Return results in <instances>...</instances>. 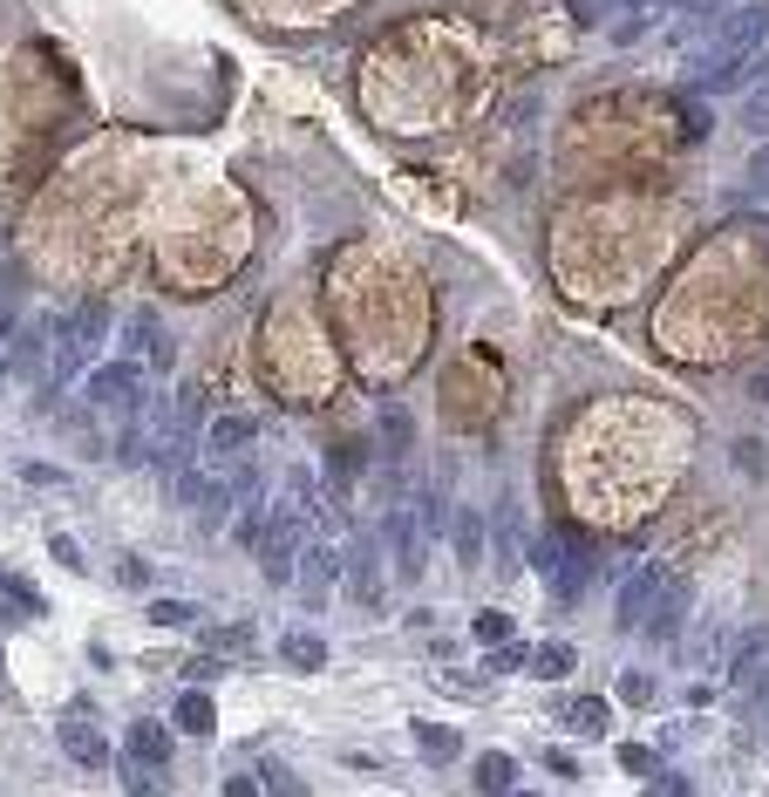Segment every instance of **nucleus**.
<instances>
[{
  "label": "nucleus",
  "mask_w": 769,
  "mask_h": 797,
  "mask_svg": "<svg viewBox=\"0 0 769 797\" xmlns=\"http://www.w3.org/2000/svg\"><path fill=\"white\" fill-rule=\"evenodd\" d=\"M756 49H769V0H743V8L715 14L708 62H722V55H756Z\"/></svg>",
  "instance_id": "nucleus-1"
},
{
  "label": "nucleus",
  "mask_w": 769,
  "mask_h": 797,
  "mask_svg": "<svg viewBox=\"0 0 769 797\" xmlns=\"http://www.w3.org/2000/svg\"><path fill=\"white\" fill-rule=\"evenodd\" d=\"M89 403L130 416V410L143 403V369L130 362V354H124V362H96V369H89Z\"/></svg>",
  "instance_id": "nucleus-2"
},
{
  "label": "nucleus",
  "mask_w": 769,
  "mask_h": 797,
  "mask_svg": "<svg viewBox=\"0 0 769 797\" xmlns=\"http://www.w3.org/2000/svg\"><path fill=\"white\" fill-rule=\"evenodd\" d=\"M253 545H259V573H266L273 586H287V580H293V566H300V532H293V518L279 511L273 525H259V539H253Z\"/></svg>",
  "instance_id": "nucleus-3"
},
{
  "label": "nucleus",
  "mask_w": 769,
  "mask_h": 797,
  "mask_svg": "<svg viewBox=\"0 0 769 797\" xmlns=\"http://www.w3.org/2000/svg\"><path fill=\"white\" fill-rule=\"evenodd\" d=\"M293 580H300V607H328V586L341 580V552L334 545H300Z\"/></svg>",
  "instance_id": "nucleus-4"
},
{
  "label": "nucleus",
  "mask_w": 769,
  "mask_h": 797,
  "mask_svg": "<svg viewBox=\"0 0 769 797\" xmlns=\"http://www.w3.org/2000/svg\"><path fill=\"white\" fill-rule=\"evenodd\" d=\"M661 593H667V573H661V566H640V573L627 580V593H620V627H627V634H640Z\"/></svg>",
  "instance_id": "nucleus-5"
},
{
  "label": "nucleus",
  "mask_w": 769,
  "mask_h": 797,
  "mask_svg": "<svg viewBox=\"0 0 769 797\" xmlns=\"http://www.w3.org/2000/svg\"><path fill=\"white\" fill-rule=\"evenodd\" d=\"M62 750H68L83 771L116 764V756H109V736H96V730H89V715H83V709H68V715H62Z\"/></svg>",
  "instance_id": "nucleus-6"
},
{
  "label": "nucleus",
  "mask_w": 769,
  "mask_h": 797,
  "mask_svg": "<svg viewBox=\"0 0 769 797\" xmlns=\"http://www.w3.org/2000/svg\"><path fill=\"white\" fill-rule=\"evenodd\" d=\"M388 545H395V573H402V580H423L429 552H423V525H416L409 511H395V518H388Z\"/></svg>",
  "instance_id": "nucleus-7"
},
{
  "label": "nucleus",
  "mask_w": 769,
  "mask_h": 797,
  "mask_svg": "<svg viewBox=\"0 0 769 797\" xmlns=\"http://www.w3.org/2000/svg\"><path fill=\"white\" fill-rule=\"evenodd\" d=\"M232 504H238V491H232V477H205V470H197V498H191V511H197V525H205V532L232 525Z\"/></svg>",
  "instance_id": "nucleus-8"
},
{
  "label": "nucleus",
  "mask_w": 769,
  "mask_h": 797,
  "mask_svg": "<svg viewBox=\"0 0 769 797\" xmlns=\"http://www.w3.org/2000/svg\"><path fill=\"white\" fill-rule=\"evenodd\" d=\"M661 8H667V0H573L565 14H573L579 28H606V21H620V14H661Z\"/></svg>",
  "instance_id": "nucleus-9"
},
{
  "label": "nucleus",
  "mask_w": 769,
  "mask_h": 797,
  "mask_svg": "<svg viewBox=\"0 0 769 797\" xmlns=\"http://www.w3.org/2000/svg\"><path fill=\"white\" fill-rule=\"evenodd\" d=\"M375 593H382V580H375V539H354L348 545V601L375 607Z\"/></svg>",
  "instance_id": "nucleus-10"
},
{
  "label": "nucleus",
  "mask_w": 769,
  "mask_h": 797,
  "mask_svg": "<svg viewBox=\"0 0 769 797\" xmlns=\"http://www.w3.org/2000/svg\"><path fill=\"white\" fill-rule=\"evenodd\" d=\"M586 580H592V552H586V545H573V552H565V566L552 573V607H579Z\"/></svg>",
  "instance_id": "nucleus-11"
},
{
  "label": "nucleus",
  "mask_w": 769,
  "mask_h": 797,
  "mask_svg": "<svg viewBox=\"0 0 769 797\" xmlns=\"http://www.w3.org/2000/svg\"><path fill=\"white\" fill-rule=\"evenodd\" d=\"M681 620H687V593L667 580V593H661V601H654V614H647V641H674V634H681Z\"/></svg>",
  "instance_id": "nucleus-12"
},
{
  "label": "nucleus",
  "mask_w": 769,
  "mask_h": 797,
  "mask_svg": "<svg viewBox=\"0 0 769 797\" xmlns=\"http://www.w3.org/2000/svg\"><path fill=\"white\" fill-rule=\"evenodd\" d=\"M130 756L150 771H171V730L164 723H130Z\"/></svg>",
  "instance_id": "nucleus-13"
},
{
  "label": "nucleus",
  "mask_w": 769,
  "mask_h": 797,
  "mask_svg": "<svg viewBox=\"0 0 769 797\" xmlns=\"http://www.w3.org/2000/svg\"><path fill=\"white\" fill-rule=\"evenodd\" d=\"M178 730H184V736H212V730H218V702H212L205 689H184V695H178Z\"/></svg>",
  "instance_id": "nucleus-14"
},
{
  "label": "nucleus",
  "mask_w": 769,
  "mask_h": 797,
  "mask_svg": "<svg viewBox=\"0 0 769 797\" xmlns=\"http://www.w3.org/2000/svg\"><path fill=\"white\" fill-rule=\"evenodd\" d=\"M470 777H477V790H483V797H511V784H517V764H511L504 750H483Z\"/></svg>",
  "instance_id": "nucleus-15"
},
{
  "label": "nucleus",
  "mask_w": 769,
  "mask_h": 797,
  "mask_svg": "<svg viewBox=\"0 0 769 797\" xmlns=\"http://www.w3.org/2000/svg\"><path fill=\"white\" fill-rule=\"evenodd\" d=\"M246 436H253L246 416H218V423H205V457H212V464H218V457H238V450H246Z\"/></svg>",
  "instance_id": "nucleus-16"
},
{
  "label": "nucleus",
  "mask_w": 769,
  "mask_h": 797,
  "mask_svg": "<svg viewBox=\"0 0 769 797\" xmlns=\"http://www.w3.org/2000/svg\"><path fill=\"white\" fill-rule=\"evenodd\" d=\"M606 723H613V709H606L599 695H573V702H565V730H573V736H606Z\"/></svg>",
  "instance_id": "nucleus-17"
},
{
  "label": "nucleus",
  "mask_w": 769,
  "mask_h": 797,
  "mask_svg": "<svg viewBox=\"0 0 769 797\" xmlns=\"http://www.w3.org/2000/svg\"><path fill=\"white\" fill-rule=\"evenodd\" d=\"M279 655H287V668H300V674L328 668V641H320V634H307V627H293L287 641H279Z\"/></svg>",
  "instance_id": "nucleus-18"
},
{
  "label": "nucleus",
  "mask_w": 769,
  "mask_h": 797,
  "mask_svg": "<svg viewBox=\"0 0 769 797\" xmlns=\"http://www.w3.org/2000/svg\"><path fill=\"white\" fill-rule=\"evenodd\" d=\"M573 648H565V641H545V648H532V655H524V674H538V682H558V674H573Z\"/></svg>",
  "instance_id": "nucleus-19"
},
{
  "label": "nucleus",
  "mask_w": 769,
  "mask_h": 797,
  "mask_svg": "<svg viewBox=\"0 0 769 797\" xmlns=\"http://www.w3.org/2000/svg\"><path fill=\"white\" fill-rule=\"evenodd\" d=\"M769 655V627H749L743 641H736V661H728V674H736V682H756V661Z\"/></svg>",
  "instance_id": "nucleus-20"
},
{
  "label": "nucleus",
  "mask_w": 769,
  "mask_h": 797,
  "mask_svg": "<svg viewBox=\"0 0 769 797\" xmlns=\"http://www.w3.org/2000/svg\"><path fill=\"white\" fill-rule=\"evenodd\" d=\"M736 116H743V130H749V137H769V75L743 89V109H736Z\"/></svg>",
  "instance_id": "nucleus-21"
},
{
  "label": "nucleus",
  "mask_w": 769,
  "mask_h": 797,
  "mask_svg": "<svg viewBox=\"0 0 769 797\" xmlns=\"http://www.w3.org/2000/svg\"><path fill=\"white\" fill-rule=\"evenodd\" d=\"M457 560H463V566L483 560V518H477V511H457Z\"/></svg>",
  "instance_id": "nucleus-22"
},
{
  "label": "nucleus",
  "mask_w": 769,
  "mask_h": 797,
  "mask_svg": "<svg viewBox=\"0 0 769 797\" xmlns=\"http://www.w3.org/2000/svg\"><path fill=\"white\" fill-rule=\"evenodd\" d=\"M409 736H416L429 756H457V750H463V736H457V730H442V723H409Z\"/></svg>",
  "instance_id": "nucleus-23"
},
{
  "label": "nucleus",
  "mask_w": 769,
  "mask_h": 797,
  "mask_svg": "<svg viewBox=\"0 0 769 797\" xmlns=\"http://www.w3.org/2000/svg\"><path fill=\"white\" fill-rule=\"evenodd\" d=\"M259 784H266L273 797H307V777H293L287 764H259Z\"/></svg>",
  "instance_id": "nucleus-24"
},
{
  "label": "nucleus",
  "mask_w": 769,
  "mask_h": 797,
  "mask_svg": "<svg viewBox=\"0 0 769 797\" xmlns=\"http://www.w3.org/2000/svg\"><path fill=\"white\" fill-rule=\"evenodd\" d=\"M620 771H627V777H654V771H661V756L647 750V743H620Z\"/></svg>",
  "instance_id": "nucleus-25"
},
{
  "label": "nucleus",
  "mask_w": 769,
  "mask_h": 797,
  "mask_svg": "<svg viewBox=\"0 0 769 797\" xmlns=\"http://www.w3.org/2000/svg\"><path fill=\"white\" fill-rule=\"evenodd\" d=\"M157 777H164V771H150V764H137V756H130V764H124V790H130V797H157V790H164V784H157Z\"/></svg>",
  "instance_id": "nucleus-26"
},
{
  "label": "nucleus",
  "mask_w": 769,
  "mask_h": 797,
  "mask_svg": "<svg viewBox=\"0 0 769 797\" xmlns=\"http://www.w3.org/2000/svg\"><path fill=\"white\" fill-rule=\"evenodd\" d=\"M565 552H573V545H565V539H532V566L552 580L558 566H565Z\"/></svg>",
  "instance_id": "nucleus-27"
},
{
  "label": "nucleus",
  "mask_w": 769,
  "mask_h": 797,
  "mask_svg": "<svg viewBox=\"0 0 769 797\" xmlns=\"http://www.w3.org/2000/svg\"><path fill=\"white\" fill-rule=\"evenodd\" d=\"M143 614H150L157 627H184V620H197V607H191V601H150Z\"/></svg>",
  "instance_id": "nucleus-28"
},
{
  "label": "nucleus",
  "mask_w": 769,
  "mask_h": 797,
  "mask_svg": "<svg viewBox=\"0 0 769 797\" xmlns=\"http://www.w3.org/2000/svg\"><path fill=\"white\" fill-rule=\"evenodd\" d=\"M524 655H532V648H517V641H498L491 655H483V668H491V674H517V668H524Z\"/></svg>",
  "instance_id": "nucleus-29"
},
{
  "label": "nucleus",
  "mask_w": 769,
  "mask_h": 797,
  "mask_svg": "<svg viewBox=\"0 0 769 797\" xmlns=\"http://www.w3.org/2000/svg\"><path fill=\"white\" fill-rule=\"evenodd\" d=\"M382 429H388V436H382V450H388V457L409 450V416H402V410H388V416H382Z\"/></svg>",
  "instance_id": "nucleus-30"
},
{
  "label": "nucleus",
  "mask_w": 769,
  "mask_h": 797,
  "mask_svg": "<svg viewBox=\"0 0 769 797\" xmlns=\"http://www.w3.org/2000/svg\"><path fill=\"white\" fill-rule=\"evenodd\" d=\"M212 648H225V655H246V648H253V627H246V620L218 627V634H212Z\"/></svg>",
  "instance_id": "nucleus-31"
},
{
  "label": "nucleus",
  "mask_w": 769,
  "mask_h": 797,
  "mask_svg": "<svg viewBox=\"0 0 769 797\" xmlns=\"http://www.w3.org/2000/svg\"><path fill=\"white\" fill-rule=\"evenodd\" d=\"M477 641H483V648L511 641V614H477Z\"/></svg>",
  "instance_id": "nucleus-32"
},
{
  "label": "nucleus",
  "mask_w": 769,
  "mask_h": 797,
  "mask_svg": "<svg viewBox=\"0 0 769 797\" xmlns=\"http://www.w3.org/2000/svg\"><path fill=\"white\" fill-rule=\"evenodd\" d=\"M0 586H8L14 601H21V614H42V607H49V601H42V593H34V586H28L21 573H0Z\"/></svg>",
  "instance_id": "nucleus-33"
},
{
  "label": "nucleus",
  "mask_w": 769,
  "mask_h": 797,
  "mask_svg": "<svg viewBox=\"0 0 769 797\" xmlns=\"http://www.w3.org/2000/svg\"><path fill=\"white\" fill-rule=\"evenodd\" d=\"M667 8L695 14V21H715V14H728V8H736V0H667Z\"/></svg>",
  "instance_id": "nucleus-34"
},
{
  "label": "nucleus",
  "mask_w": 769,
  "mask_h": 797,
  "mask_svg": "<svg viewBox=\"0 0 769 797\" xmlns=\"http://www.w3.org/2000/svg\"><path fill=\"white\" fill-rule=\"evenodd\" d=\"M498 539H504V566L517 560V511L511 504H498Z\"/></svg>",
  "instance_id": "nucleus-35"
},
{
  "label": "nucleus",
  "mask_w": 769,
  "mask_h": 797,
  "mask_svg": "<svg viewBox=\"0 0 769 797\" xmlns=\"http://www.w3.org/2000/svg\"><path fill=\"white\" fill-rule=\"evenodd\" d=\"M749 191H762V198H769V144L749 157Z\"/></svg>",
  "instance_id": "nucleus-36"
},
{
  "label": "nucleus",
  "mask_w": 769,
  "mask_h": 797,
  "mask_svg": "<svg viewBox=\"0 0 769 797\" xmlns=\"http://www.w3.org/2000/svg\"><path fill=\"white\" fill-rule=\"evenodd\" d=\"M620 695H627V702H647V695H654V682L633 668V674H620Z\"/></svg>",
  "instance_id": "nucleus-37"
},
{
  "label": "nucleus",
  "mask_w": 769,
  "mask_h": 797,
  "mask_svg": "<svg viewBox=\"0 0 769 797\" xmlns=\"http://www.w3.org/2000/svg\"><path fill=\"white\" fill-rule=\"evenodd\" d=\"M545 771H552V777H579V764H573V750H545Z\"/></svg>",
  "instance_id": "nucleus-38"
},
{
  "label": "nucleus",
  "mask_w": 769,
  "mask_h": 797,
  "mask_svg": "<svg viewBox=\"0 0 769 797\" xmlns=\"http://www.w3.org/2000/svg\"><path fill=\"white\" fill-rule=\"evenodd\" d=\"M49 552H55L68 573H83V552H75V539H49Z\"/></svg>",
  "instance_id": "nucleus-39"
},
{
  "label": "nucleus",
  "mask_w": 769,
  "mask_h": 797,
  "mask_svg": "<svg viewBox=\"0 0 769 797\" xmlns=\"http://www.w3.org/2000/svg\"><path fill=\"white\" fill-rule=\"evenodd\" d=\"M184 682H191V689H205V682H212V655H197V661H184Z\"/></svg>",
  "instance_id": "nucleus-40"
},
{
  "label": "nucleus",
  "mask_w": 769,
  "mask_h": 797,
  "mask_svg": "<svg viewBox=\"0 0 769 797\" xmlns=\"http://www.w3.org/2000/svg\"><path fill=\"white\" fill-rule=\"evenodd\" d=\"M21 477H28V485H62V470H55V464H28Z\"/></svg>",
  "instance_id": "nucleus-41"
},
{
  "label": "nucleus",
  "mask_w": 769,
  "mask_h": 797,
  "mask_svg": "<svg viewBox=\"0 0 769 797\" xmlns=\"http://www.w3.org/2000/svg\"><path fill=\"white\" fill-rule=\"evenodd\" d=\"M225 797H259V784H253V777H232V784H225Z\"/></svg>",
  "instance_id": "nucleus-42"
},
{
  "label": "nucleus",
  "mask_w": 769,
  "mask_h": 797,
  "mask_svg": "<svg viewBox=\"0 0 769 797\" xmlns=\"http://www.w3.org/2000/svg\"><path fill=\"white\" fill-rule=\"evenodd\" d=\"M0 382H8V354H0Z\"/></svg>",
  "instance_id": "nucleus-43"
},
{
  "label": "nucleus",
  "mask_w": 769,
  "mask_h": 797,
  "mask_svg": "<svg viewBox=\"0 0 769 797\" xmlns=\"http://www.w3.org/2000/svg\"><path fill=\"white\" fill-rule=\"evenodd\" d=\"M511 797H524V790H511Z\"/></svg>",
  "instance_id": "nucleus-44"
},
{
  "label": "nucleus",
  "mask_w": 769,
  "mask_h": 797,
  "mask_svg": "<svg viewBox=\"0 0 769 797\" xmlns=\"http://www.w3.org/2000/svg\"><path fill=\"white\" fill-rule=\"evenodd\" d=\"M762 730H769V723H762Z\"/></svg>",
  "instance_id": "nucleus-45"
}]
</instances>
